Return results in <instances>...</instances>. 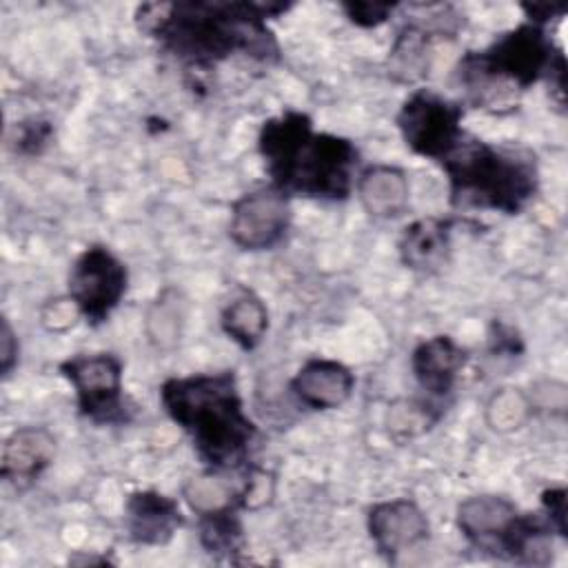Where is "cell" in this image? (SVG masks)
<instances>
[{"instance_id": "1", "label": "cell", "mask_w": 568, "mask_h": 568, "mask_svg": "<svg viewBox=\"0 0 568 568\" xmlns=\"http://www.w3.org/2000/svg\"><path fill=\"white\" fill-rule=\"evenodd\" d=\"M291 7V2L248 0L144 2L135 9V22L180 64L209 71L237 53L264 64L277 62L282 49L268 18Z\"/></svg>"}, {"instance_id": "2", "label": "cell", "mask_w": 568, "mask_h": 568, "mask_svg": "<svg viewBox=\"0 0 568 568\" xmlns=\"http://www.w3.org/2000/svg\"><path fill=\"white\" fill-rule=\"evenodd\" d=\"M160 402L206 468L231 473L251 464L257 426L244 410L235 371L169 377L160 386Z\"/></svg>"}, {"instance_id": "3", "label": "cell", "mask_w": 568, "mask_h": 568, "mask_svg": "<svg viewBox=\"0 0 568 568\" xmlns=\"http://www.w3.org/2000/svg\"><path fill=\"white\" fill-rule=\"evenodd\" d=\"M257 151L271 184L291 195L346 200L355 186L357 149L348 138L315 131L302 111H284L264 120Z\"/></svg>"}, {"instance_id": "4", "label": "cell", "mask_w": 568, "mask_h": 568, "mask_svg": "<svg viewBox=\"0 0 568 568\" xmlns=\"http://www.w3.org/2000/svg\"><path fill=\"white\" fill-rule=\"evenodd\" d=\"M566 58L546 27L521 22L479 51H466L455 69L464 100L477 109H501L517 102V93L548 80Z\"/></svg>"}, {"instance_id": "5", "label": "cell", "mask_w": 568, "mask_h": 568, "mask_svg": "<svg viewBox=\"0 0 568 568\" xmlns=\"http://www.w3.org/2000/svg\"><path fill=\"white\" fill-rule=\"evenodd\" d=\"M439 164L448 178V200L462 211L479 209L517 215L539 191L535 153L495 146L468 133Z\"/></svg>"}, {"instance_id": "6", "label": "cell", "mask_w": 568, "mask_h": 568, "mask_svg": "<svg viewBox=\"0 0 568 568\" xmlns=\"http://www.w3.org/2000/svg\"><path fill=\"white\" fill-rule=\"evenodd\" d=\"M459 532L479 552L528 566L552 559V526L546 517L521 513L504 495H473L459 501L455 515Z\"/></svg>"}, {"instance_id": "7", "label": "cell", "mask_w": 568, "mask_h": 568, "mask_svg": "<svg viewBox=\"0 0 568 568\" xmlns=\"http://www.w3.org/2000/svg\"><path fill=\"white\" fill-rule=\"evenodd\" d=\"M62 377L75 393V406L82 417L100 426L131 422V408L124 399L122 359L113 353H80L60 362Z\"/></svg>"}, {"instance_id": "8", "label": "cell", "mask_w": 568, "mask_h": 568, "mask_svg": "<svg viewBox=\"0 0 568 568\" xmlns=\"http://www.w3.org/2000/svg\"><path fill=\"white\" fill-rule=\"evenodd\" d=\"M464 104L433 89H415L399 106L395 124L404 144L422 158L442 162L464 138Z\"/></svg>"}, {"instance_id": "9", "label": "cell", "mask_w": 568, "mask_h": 568, "mask_svg": "<svg viewBox=\"0 0 568 568\" xmlns=\"http://www.w3.org/2000/svg\"><path fill=\"white\" fill-rule=\"evenodd\" d=\"M129 286V271L124 262L102 244L87 246L69 271V297L80 315L100 326L118 308Z\"/></svg>"}, {"instance_id": "10", "label": "cell", "mask_w": 568, "mask_h": 568, "mask_svg": "<svg viewBox=\"0 0 568 568\" xmlns=\"http://www.w3.org/2000/svg\"><path fill=\"white\" fill-rule=\"evenodd\" d=\"M291 226L288 195L273 184L237 197L231 206L229 237L242 251L273 248Z\"/></svg>"}, {"instance_id": "11", "label": "cell", "mask_w": 568, "mask_h": 568, "mask_svg": "<svg viewBox=\"0 0 568 568\" xmlns=\"http://www.w3.org/2000/svg\"><path fill=\"white\" fill-rule=\"evenodd\" d=\"M366 528L377 552L388 561L430 537L426 513L408 497L373 504L366 513Z\"/></svg>"}, {"instance_id": "12", "label": "cell", "mask_w": 568, "mask_h": 568, "mask_svg": "<svg viewBox=\"0 0 568 568\" xmlns=\"http://www.w3.org/2000/svg\"><path fill=\"white\" fill-rule=\"evenodd\" d=\"M464 220L428 215L410 222L397 242L399 260L406 268L417 273H437L450 260L453 233Z\"/></svg>"}, {"instance_id": "13", "label": "cell", "mask_w": 568, "mask_h": 568, "mask_svg": "<svg viewBox=\"0 0 568 568\" xmlns=\"http://www.w3.org/2000/svg\"><path fill=\"white\" fill-rule=\"evenodd\" d=\"M55 437L44 426H20L2 444L0 475L18 490L29 488L53 464Z\"/></svg>"}, {"instance_id": "14", "label": "cell", "mask_w": 568, "mask_h": 568, "mask_svg": "<svg viewBox=\"0 0 568 568\" xmlns=\"http://www.w3.org/2000/svg\"><path fill=\"white\" fill-rule=\"evenodd\" d=\"M129 539L140 546H164L182 528L184 515L178 501L158 490H133L124 504Z\"/></svg>"}, {"instance_id": "15", "label": "cell", "mask_w": 568, "mask_h": 568, "mask_svg": "<svg viewBox=\"0 0 568 568\" xmlns=\"http://www.w3.org/2000/svg\"><path fill=\"white\" fill-rule=\"evenodd\" d=\"M468 355L450 335H433L419 342L410 355V371L430 402L448 397Z\"/></svg>"}, {"instance_id": "16", "label": "cell", "mask_w": 568, "mask_h": 568, "mask_svg": "<svg viewBox=\"0 0 568 568\" xmlns=\"http://www.w3.org/2000/svg\"><path fill=\"white\" fill-rule=\"evenodd\" d=\"M355 375L337 359L313 357L291 379V390L300 404L313 410H333L348 402Z\"/></svg>"}, {"instance_id": "17", "label": "cell", "mask_w": 568, "mask_h": 568, "mask_svg": "<svg viewBox=\"0 0 568 568\" xmlns=\"http://www.w3.org/2000/svg\"><path fill=\"white\" fill-rule=\"evenodd\" d=\"M355 191L364 211L375 220H390L406 211L410 200V184L406 173L393 164H371L366 166Z\"/></svg>"}, {"instance_id": "18", "label": "cell", "mask_w": 568, "mask_h": 568, "mask_svg": "<svg viewBox=\"0 0 568 568\" xmlns=\"http://www.w3.org/2000/svg\"><path fill=\"white\" fill-rule=\"evenodd\" d=\"M439 38L417 18H408L397 31L386 58V73L397 84H415L428 75L433 40Z\"/></svg>"}, {"instance_id": "19", "label": "cell", "mask_w": 568, "mask_h": 568, "mask_svg": "<svg viewBox=\"0 0 568 568\" xmlns=\"http://www.w3.org/2000/svg\"><path fill=\"white\" fill-rule=\"evenodd\" d=\"M222 331L244 351H253L268 331V311L262 297L251 288H242L220 315Z\"/></svg>"}, {"instance_id": "20", "label": "cell", "mask_w": 568, "mask_h": 568, "mask_svg": "<svg viewBox=\"0 0 568 568\" xmlns=\"http://www.w3.org/2000/svg\"><path fill=\"white\" fill-rule=\"evenodd\" d=\"M182 497L197 517L222 510H242L240 488L222 470L206 468L202 475L191 477L182 488Z\"/></svg>"}, {"instance_id": "21", "label": "cell", "mask_w": 568, "mask_h": 568, "mask_svg": "<svg viewBox=\"0 0 568 568\" xmlns=\"http://www.w3.org/2000/svg\"><path fill=\"white\" fill-rule=\"evenodd\" d=\"M200 544L213 557L237 561L235 555L244 550V528L237 510H222L200 517Z\"/></svg>"}, {"instance_id": "22", "label": "cell", "mask_w": 568, "mask_h": 568, "mask_svg": "<svg viewBox=\"0 0 568 568\" xmlns=\"http://www.w3.org/2000/svg\"><path fill=\"white\" fill-rule=\"evenodd\" d=\"M532 404L528 393L517 386H504L490 395L484 408L486 424L495 433H515L532 417Z\"/></svg>"}, {"instance_id": "23", "label": "cell", "mask_w": 568, "mask_h": 568, "mask_svg": "<svg viewBox=\"0 0 568 568\" xmlns=\"http://www.w3.org/2000/svg\"><path fill=\"white\" fill-rule=\"evenodd\" d=\"M184 324V300L178 291L166 288L153 300L146 313V333L153 344L169 348L180 339Z\"/></svg>"}, {"instance_id": "24", "label": "cell", "mask_w": 568, "mask_h": 568, "mask_svg": "<svg viewBox=\"0 0 568 568\" xmlns=\"http://www.w3.org/2000/svg\"><path fill=\"white\" fill-rule=\"evenodd\" d=\"M444 415V406L435 404L430 399H399L388 408L386 426L388 433L397 439L415 437L424 430H428L437 419Z\"/></svg>"}, {"instance_id": "25", "label": "cell", "mask_w": 568, "mask_h": 568, "mask_svg": "<svg viewBox=\"0 0 568 568\" xmlns=\"http://www.w3.org/2000/svg\"><path fill=\"white\" fill-rule=\"evenodd\" d=\"M53 138V124L49 120H40V118H29L22 120L16 126V151L22 155H38L42 153Z\"/></svg>"}, {"instance_id": "26", "label": "cell", "mask_w": 568, "mask_h": 568, "mask_svg": "<svg viewBox=\"0 0 568 568\" xmlns=\"http://www.w3.org/2000/svg\"><path fill=\"white\" fill-rule=\"evenodd\" d=\"M339 7L344 16L355 27H362V29H373L384 24L397 9L395 2H377V0H351V2H342Z\"/></svg>"}, {"instance_id": "27", "label": "cell", "mask_w": 568, "mask_h": 568, "mask_svg": "<svg viewBox=\"0 0 568 568\" xmlns=\"http://www.w3.org/2000/svg\"><path fill=\"white\" fill-rule=\"evenodd\" d=\"M82 317L78 306L73 304V300L67 295V297H55V300H49L42 308H40V322L47 331L51 333H60V331H67L69 326L75 324V320Z\"/></svg>"}, {"instance_id": "28", "label": "cell", "mask_w": 568, "mask_h": 568, "mask_svg": "<svg viewBox=\"0 0 568 568\" xmlns=\"http://www.w3.org/2000/svg\"><path fill=\"white\" fill-rule=\"evenodd\" d=\"M566 488L564 486H552V488H546L541 493V508H544V515L548 519V524L552 526V530L566 539L568 537V510H566Z\"/></svg>"}, {"instance_id": "29", "label": "cell", "mask_w": 568, "mask_h": 568, "mask_svg": "<svg viewBox=\"0 0 568 568\" xmlns=\"http://www.w3.org/2000/svg\"><path fill=\"white\" fill-rule=\"evenodd\" d=\"M18 353H20L18 335H16L13 326L9 324V320L2 317V322H0V373H2V377H9L11 371L16 368Z\"/></svg>"}, {"instance_id": "30", "label": "cell", "mask_w": 568, "mask_h": 568, "mask_svg": "<svg viewBox=\"0 0 568 568\" xmlns=\"http://www.w3.org/2000/svg\"><path fill=\"white\" fill-rule=\"evenodd\" d=\"M493 348L497 351V353H506V355H517V353H521V337H519V333L513 328V326H508V324H501V322H495L493 324Z\"/></svg>"}, {"instance_id": "31", "label": "cell", "mask_w": 568, "mask_h": 568, "mask_svg": "<svg viewBox=\"0 0 568 568\" xmlns=\"http://www.w3.org/2000/svg\"><path fill=\"white\" fill-rule=\"evenodd\" d=\"M528 22L546 27L550 20H557L566 13V4H552V2H524L521 4Z\"/></svg>"}]
</instances>
